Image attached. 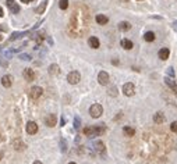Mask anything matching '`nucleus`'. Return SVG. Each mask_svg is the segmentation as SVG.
<instances>
[{
  "label": "nucleus",
  "instance_id": "a878e982",
  "mask_svg": "<svg viewBox=\"0 0 177 164\" xmlns=\"http://www.w3.org/2000/svg\"><path fill=\"white\" fill-rule=\"evenodd\" d=\"M108 95L116 97V96H117V88H116V86H110L109 89H108Z\"/></svg>",
  "mask_w": 177,
  "mask_h": 164
},
{
  "label": "nucleus",
  "instance_id": "6ab92c4d",
  "mask_svg": "<svg viewBox=\"0 0 177 164\" xmlns=\"http://www.w3.org/2000/svg\"><path fill=\"white\" fill-rule=\"evenodd\" d=\"M95 20L99 25H105V24H108V21H109V18H108L106 15H103V14H98L95 17Z\"/></svg>",
  "mask_w": 177,
  "mask_h": 164
},
{
  "label": "nucleus",
  "instance_id": "cd10ccee",
  "mask_svg": "<svg viewBox=\"0 0 177 164\" xmlns=\"http://www.w3.org/2000/svg\"><path fill=\"white\" fill-rule=\"evenodd\" d=\"M10 9V11H11V13L13 14H18V11H20V7H18V4H15V3H14V4H11L9 7Z\"/></svg>",
  "mask_w": 177,
  "mask_h": 164
},
{
  "label": "nucleus",
  "instance_id": "bb28decb",
  "mask_svg": "<svg viewBox=\"0 0 177 164\" xmlns=\"http://www.w3.org/2000/svg\"><path fill=\"white\" fill-rule=\"evenodd\" d=\"M59 7L61 10H67L68 7V0H59Z\"/></svg>",
  "mask_w": 177,
  "mask_h": 164
},
{
  "label": "nucleus",
  "instance_id": "473e14b6",
  "mask_svg": "<svg viewBox=\"0 0 177 164\" xmlns=\"http://www.w3.org/2000/svg\"><path fill=\"white\" fill-rule=\"evenodd\" d=\"M0 63H1V65H3V67H9V61H4L3 59H0Z\"/></svg>",
  "mask_w": 177,
  "mask_h": 164
},
{
  "label": "nucleus",
  "instance_id": "c03bdc74",
  "mask_svg": "<svg viewBox=\"0 0 177 164\" xmlns=\"http://www.w3.org/2000/svg\"><path fill=\"white\" fill-rule=\"evenodd\" d=\"M176 95H177V93H176Z\"/></svg>",
  "mask_w": 177,
  "mask_h": 164
},
{
  "label": "nucleus",
  "instance_id": "7ed1b4c3",
  "mask_svg": "<svg viewBox=\"0 0 177 164\" xmlns=\"http://www.w3.org/2000/svg\"><path fill=\"white\" fill-rule=\"evenodd\" d=\"M89 114H91L92 118H98V117H100L103 114V107L99 103H95V104H92L89 107Z\"/></svg>",
  "mask_w": 177,
  "mask_h": 164
},
{
  "label": "nucleus",
  "instance_id": "79ce46f5",
  "mask_svg": "<svg viewBox=\"0 0 177 164\" xmlns=\"http://www.w3.org/2000/svg\"><path fill=\"white\" fill-rule=\"evenodd\" d=\"M68 164H77V163H74V161H71V163H68Z\"/></svg>",
  "mask_w": 177,
  "mask_h": 164
},
{
  "label": "nucleus",
  "instance_id": "393cba45",
  "mask_svg": "<svg viewBox=\"0 0 177 164\" xmlns=\"http://www.w3.org/2000/svg\"><path fill=\"white\" fill-rule=\"evenodd\" d=\"M144 39H145L146 42H154L155 41V33L154 32H146L145 35H144Z\"/></svg>",
  "mask_w": 177,
  "mask_h": 164
},
{
  "label": "nucleus",
  "instance_id": "72a5a7b5",
  "mask_svg": "<svg viewBox=\"0 0 177 164\" xmlns=\"http://www.w3.org/2000/svg\"><path fill=\"white\" fill-rule=\"evenodd\" d=\"M167 74H169V75H170V77H173V75H174V71H173V68H172V67H170V68L167 70Z\"/></svg>",
  "mask_w": 177,
  "mask_h": 164
},
{
  "label": "nucleus",
  "instance_id": "412c9836",
  "mask_svg": "<svg viewBox=\"0 0 177 164\" xmlns=\"http://www.w3.org/2000/svg\"><path fill=\"white\" fill-rule=\"evenodd\" d=\"M49 74L50 75H53V77H55V75H59L60 74V67L57 65V64H52V65L49 67Z\"/></svg>",
  "mask_w": 177,
  "mask_h": 164
},
{
  "label": "nucleus",
  "instance_id": "2f4dec72",
  "mask_svg": "<svg viewBox=\"0 0 177 164\" xmlns=\"http://www.w3.org/2000/svg\"><path fill=\"white\" fill-rule=\"evenodd\" d=\"M170 129H172L173 132H177V121H173V123L170 124Z\"/></svg>",
  "mask_w": 177,
  "mask_h": 164
},
{
  "label": "nucleus",
  "instance_id": "37998d69",
  "mask_svg": "<svg viewBox=\"0 0 177 164\" xmlns=\"http://www.w3.org/2000/svg\"><path fill=\"white\" fill-rule=\"evenodd\" d=\"M1 39H3V36H1V35H0V42H1Z\"/></svg>",
  "mask_w": 177,
  "mask_h": 164
},
{
  "label": "nucleus",
  "instance_id": "0eeeda50",
  "mask_svg": "<svg viewBox=\"0 0 177 164\" xmlns=\"http://www.w3.org/2000/svg\"><path fill=\"white\" fill-rule=\"evenodd\" d=\"M98 82H99L100 85H108L109 83V74L106 73V71H100L98 74Z\"/></svg>",
  "mask_w": 177,
  "mask_h": 164
},
{
  "label": "nucleus",
  "instance_id": "423d86ee",
  "mask_svg": "<svg viewBox=\"0 0 177 164\" xmlns=\"http://www.w3.org/2000/svg\"><path fill=\"white\" fill-rule=\"evenodd\" d=\"M42 93H43V89L41 86H32L29 89V97L31 99H39L42 96Z\"/></svg>",
  "mask_w": 177,
  "mask_h": 164
},
{
  "label": "nucleus",
  "instance_id": "7c9ffc66",
  "mask_svg": "<svg viewBox=\"0 0 177 164\" xmlns=\"http://www.w3.org/2000/svg\"><path fill=\"white\" fill-rule=\"evenodd\" d=\"M60 149H61V152H67V143H66L64 139L60 141Z\"/></svg>",
  "mask_w": 177,
  "mask_h": 164
},
{
  "label": "nucleus",
  "instance_id": "20e7f679",
  "mask_svg": "<svg viewBox=\"0 0 177 164\" xmlns=\"http://www.w3.org/2000/svg\"><path fill=\"white\" fill-rule=\"evenodd\" d=\"M67 81L68 83H71V85H77L78 82L81 81V75L78 71H71V73L67 75Z\"/></svg>",
  "mask_w": 177,
  "mask_h": 164
},
{
  "label": "nucleus",
  "instance_id": "f3484780",
  "mask_svg": "<svg viewBox=\"0 0 177 164\" xmlns=\"http://www.w3.org/2000/svg\"><path fill=\"white\" fill-rule=\"evenodd\" d=\"M94 147H95V150L98 152V153H105V143L102 141H96L95 143H94Z\"/></svg>",
  "mask_w": 177,
  "mask_h": 164
},
{
  "label": "nucleus",
  "instance_id": "f257e3e1",
  "mask_svg": "<svg viewBox=\"0 0 177 164\" xmlns=\"http://www.w3.org/2000/svg\"><path fill=\"white\" fill-rule=\"evenodd\" d=\"M88 24H89L88 10H86V7L80 6V7H77V9L73 11L71 21H70V25H68V31H70V33H71L74 38H78L86 31Z\"/></svg>",
  "mask_w": 177,
  "mask_h": 164
},
{
  "label": "nucleus",
  "instance_id": "9b49d317",
  "mask_svg": "<svg viewBox=\"0 0 177 164\" xmlns=\"http://www.w3.org/2000/svg\"><path fill=\"white\" fill-rule=\"evenodd\" d=\"M23 77L27 79V81H34L35 79V71L34 70H31V68H25L23 71Z\"/></svg>",
  "mask_w": 177,
  "mask_h": 164
},
{
  "label": "nucleus",
  "instance_id": "58836bf2",
  "mask_svg": "<svg viewBox=\"0 0 177 164\" xmlns=\"http://www.w3.org/2000/svg\"><path fill=\"white\" fill-rule=\"evenodd\" d=\"M20 1H23V3H29V1H32V0H20Z\"/></svg>",
  "mask_w": 177,
  "mask_h": 164
},
{
  "label": "nucleus",
  "instance_id": "39448f33",
  "mask_svg": "<svg viewBox=\"0 0 177 164\" xmlns=\"http://www.w3.org/2000/svg\"><path fill=\"white\" fill-rule=\"evenodd\" d=\"M123 93L126 96H134V93H135V86H134V83L132 82H127V83H124L123 85Z\"/></svg>",
  "mask_w": 177,
  "mask_h": 164
},
{
  "label": "nucleus",
  "instance_id": "ea45409f",
  "mask_svg": "<svg viewBox=\"0 0 177 164\" xmlns=\"http://www.w3.org/2000/svg\"><path fill=\"white\" fill-rule=\"evenodd\" d=\"M32 164H43V163H41L39 160H37V161H34V163H32Z\"/></svg>",
  "mask_w": 177,
  "mask_h": 164
},
{
  "label": "nucleus",
  "instance_id": "c756f323",
  "mask_svg": "<svg viewBox=\"0 0 177 164\" xmlns=\"http://www.w3.org/2000/svg\"><path fill=\"white\" fill-rule=\"evenodd\" d=\"M18 57H20V59H21V60H24V61H29V60L32 59L31 56H29V54H27V53H23V54H20Z\"/></svg>",
  "mask_w": 177,
  "mask_h": 164
},
{
  "label": "nucleus",
  "instance_id": "2eb2a0df",
  "mask_svg": "<svg viewBox=\"0 0 177 164\" xmlns=\"http://www.w3.org/2000/svg\"><path fill=\"white\" fill-rule=\"evenodd\" d=\"M169 56H170V50H169L167 47H163V49L159 50V59L160 60H167Z\"/></svg>",
  "mask_w": 177,
  "mask_h": 164
},
{
  "label": "nucleus",
  "instance_id": "4be33fe9",
  "mask_svg": "<svg viewBox=\"0 0 177 164\" xmlns=\"http://www.w3.org/2000/svg\"><path fill=\"white\" fill-rule=\"evenodd\" d=\"M46 6H48V0H45V1H42L41 6H38L37 9H35V13L37 14H43V11H45Z\"/></svg>",
  "mask_w": 177,
  "mask_h": 164
},
{
  "label": "nucleus",
  "instance_id": "e433bc0d",
  "mask_svg": "<svg viewBox=\"0 0 177 164\" xmlns=\"http://www.w3.org/2000/svg\"><path fill=\"white\" fill-rule=\"evenodd\" d=\"M112 64H114V65H117V64H118V60H112Z\"/></svg>",
  "mask_w": 177,
  "mask_h": 164
},
{
  "label": "nucleus",
  "instance_id": "ddd939ff",
  "mask_svg": "<svg viewBox=\"0 0 177 164\" xmlns=\"http://www.w3.org/2000/svg\"><path fill=\"white\" fill-rule=\"evenodd\" d=\"M88 45H89V47H92V49H98L100 46V42L96 36H91L88 39Z\"/></svg>",
  "mask_w": 177,
  "mask_h": 164
},
{
  "label": "nucleus",
  "instance_id": "1a4fd4ad",
  "mask_svg": "<svg viewBox=\"0 0 177 164\" xmlns=\"http://www.w3.org/2000/svg\"><path fill=\"white\" fill-rule=\"evenodd\" d=\"M25 131H27V134H29V135H35V134L38 132V124L34 123V121H29V123L27 124V127H25Z\"/></svg>",
  "mask_w": 177,
  "mask_h": 164
},
{
  "label": "nucleus",
  "instance_id": "aec40b11",
  "mask_svg": "<svg viewBox=\"0 0 177 164\" xmlns=\"http://www.w3.org/2000/svg\"><path fill=\"white\" fill-rule=\"evenodd\" d=\"M120 45H121V47L126 49V50H131L132 49V42L130 41V39H121Z\"/></svg>",
  "mask_w": 177,
  "mask_h": 164
},
{
  "label": "nucleus",
  "instance_id": "f03ea898",
  "mask_svg": "<svg viewBox=\"0 0 177 164\" xmlns=\"http://www.w3.org/2000/svg\"><path fill=\"white\" fill-rule=\"evenodd\" d=\"M106 131V127H105V124H99V125H96V127H86L84 128V135L86 136H99L102 134Z\"/></svg>",
  "mask_w": 177,
  "mask_h": 164
},
{
  "label": "nucleus",
  "instance_id": "c85d7f7f",
  "mask_svg": "<svg viewBox=\"0 0 177 164\" xmlns=\"http://www.w3.org/2000/svg\"><path fill=\"white\" fill-rule=\"evenodd\" d=\"M80 127H81V120H80V117H75L74 118V128L80 129Z\"/></svg>",
  "mask_w": 177,
  "mask_h": 164
},
{
  "label": "nucleus",
  "instance_id": "4c0bfd02",
  "mask_svg": "<svg viewBox=\"0 0 177 164\" xmlns=\"http://www.w3.org/2000/svg\"><path fill=\"white\" fill-rule=\"evenodd\" d=\"M3 157H4V153H3V152H1V150H0V160H1V159H3Z\"/></svg>",
  "mask_w": 177,
  "mask_h": 164
},
{
  "label": "nucleus",
  "instance_id": "a211bd4d",
  "mask_svg": "<svg viewBox=\"0 0 177 164\" xmlns=\"http://www.w3.org/2000/svg\"><path fill=\"white\" fill-rule=\"evenodd\" d=\"M118 29L123 32L130 31L131 29V24L128 22V21H121V22H118Z\"/></svg>",
  "mask_w": 177,
  "mask_h": 164
},
{
  "label": "nucleus",
  "instance_id": "4468645a",
  "mask_svg": "<svg viewBox=\"0 0 177 164\" xmlns=\"http://www.w3.org/2000/svg\"><path fill=\"white\" fill-rule=\"evenodd\" d=\"M165 83L167 85L172 91H174V92H177V83H176V81L173 79V78H169V77H166L165 78Z\"/></svg>",
  "mask_w": 177,
  "mask_h": 164
},
{
  "label": "nucleus",
  "instance_id": "5701e85b",
  "mask_svg": "<svg viewBox=\"0 0 177 164\" xmlns=\"http://www.w3.org/2000/svg\"><path fill=\"white\" fill-rule=\"evenodd\" d=\"M123 132L126 134L127 136H134V135H135V129L131 127H124L123 128Z\"/></svg>",
  "mask_w": 177,
  "mask_h": 164
},
{
  "label": "nucleus",
  "instance_id": "dca6fc26",
  "mask_svg": "<svg viewBox=\"0 0 177 164\" xmlns=\"http://www.w3.org/2000/svg\"><path fill=\"white\" fill-rule=\"evenodd\" d=\"M165 121V115L162 111H158V113L154 114V123L155 124H162Z\"/></svg>",
  "mask_w": 177,
  "mask_h": 164
},
{
  "label": "nucleus",
  "instance_id": "f704fd0d",
  "mask_svg": "<svg viewBox=\"0 0 177 164\" xmlns=\"http://www.w3.org/2000/svg\"><path fill=\"white\" fill-rule=\"evenodd\" d=\"M11 4H14V0H7V6H11Z\"/></svg>",
  "mask_w": 177,
  "mask_h": 164
},
{
  "label": "nucleus",
  "instance_id": "b1692460",
  "mask_svg": "<svg viewBox=\"0 0 177 164\" xmlns=\"http://www.w3.org/2000/svg\"><path fill=\"white\" fill-rule=\"evenodd\" d=\"M27 32H14V33H11V36H10V41L13 42V41H15V39H20L21 36H24Z\"/></svg>",
  "mask_w": 177,
  "mask_h": 164
},
{
  "label": "nucleus",
  "instance_id": "9d476101",
  "mask_svg": "<svg viewBox=\"0 0 177 164\" xmlns=\"http://www.w3.org/2000/svg\"><path fill=\"white\" fill-rule=\"evenodd\" d=\"M13 147L15 149V150H20V152H23V150H25L27 149V145L24 143L21 139H14V142H13Z\"/></svg>",
  "mask_w": 177,
  "mask_h": 164
},
{
  "label": "nucleus",
  "instance_id": "c9c22d12",
  "mask_svg": "<svg viewBox=\"0 0 177 164\" xmlns=\"http://www.w3.org/2000/svg\"><path fill=\"white\" fill-rule=\"evenodd\" d=\"M3 15H4V11H3V9L0 7V17H3Z\"/></svg>",
  "mask_w": 177,
  "mask_h": 164
},
{
  "label": "nucleus",
  "instance_id": "6e6552de",
  "mask_svg": "<svg viewBox=\"0 0 177 164\" xmlns=\"http://www.w3.org/2000/svg\"><path fill=\"white\" fill-rule=\"evenodd\" d=\"M45 124L48 127H55L56 124H57V117H56V114H48L45 117Z\"/></svg>",
  "mask_w": 177,
  "mask_h": 164
},
{
  "label": "nucleus",
  "instance_id": "f8f14e48",
  "mask_svg": "<svg viewBox=\"0 0 177 164\" xmlns=\"http://www.w3.org/2000/svg\"><path fill=\"white\" fill-rule=\"evenodd\" d=\"M1 85L4 88H10L13 85V77L9 75V74H7V75H3V77H1Z\"/></svg>",
  "mask_w": 177,
  "mask_h": 164
},
{
  "label": "nucleus",
  "instance_id": "a19ab883",
  "mask_svg": "<svg viewBox=\"0 0 177 164\" xmlns=\"http://www.w3.org/2000/svg\"><path fill=\"white\" fill-rule=\"evenodd\" d=\"M120 1H123V3H127L128 0H120Z\"/></svg>",
  "mask_w": 177,
  "mask_h": 164
}]
</instances>
